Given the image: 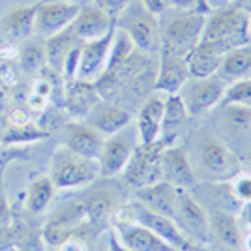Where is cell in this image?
<instances>
[{
    "label": "cell",
    "mask_w": 251,
    "mask_h": 251,
    "mask_svg": "<svg viewBox=\"0 0 251 251\" xmlns=\"http://www.w3.org/2000/svg\"><path fill=\"white\" fill-rule=\"evenodd\" d=\"M250 21L251 17L240 8H223L206 19L201 43L212 45L223 54L230 49L244 47L250 42Z\"/></svg>",
    "instance_id": "cell-1"
},
{
    "label": "cell",
    "mask_w": 251,
    "mask_h": 251,
    "mask_svg": "<svg viewBox=\"0 0 251 251\" xmlns=\"http://www.w3.org/2000/svg\"><path fill=\"white\" fill-rule=\"evenodd\" d=\"M204 23L206 17L201 11L182 10L180 13L173 15L169 21L159 25L161 49L186 58L199 45Z\"/></svg>",
    "instance_id": "cell-2"
},
{
    "label": "cell",
    "mask_w": 251,
    "mask_h": 251,
    "mask_svg": "<svg viewBox=\"0 0 251 251\" xmlns=\"http://www.w3.org/2000/svg\"><path fill=\"white\" fill-rule=\"evenodd\" d=\"M100 175L98 161L77 156L70 148H58L51 159V178L54 189H72L90 184Z\"/></svg>",
    "instance_id": "cell-3"
},
{
    "label": "cell",
    "mask_w": 251,
    "mask_h": 251,
    "mask_svg": "<svg viewBox=\"0 0 251 251\" xmlns=\"http://www.w3.org/2000/svg\"><path fill=\"white\" fill-rule=\"evenodd\" d=\"M165 147H169L163 139H157L154 143L137 145L133 154L129 157L127 165L122 171L126 184L133 186L135 189L147 188L156 182H161V156Z\"/></svg>",
    "instance_id": "cell-4"
},
{
    "label": "cell",
    "mask_w": 251,
    "mask_h": 251,
    "mask_svg": "<svg viewBox=\"0 0 251 251\" xmlns=\"http://www.w3.org/2000/svg\"><path fill=\"white\" fill-rule=\"evenodd\" d=\"M116 26H120L127 34L135 49L141 52H159L161 49L157 17L150 15L143 6L131 8L129 4L116 19Z\"/></svg>",
    "instance_id": "cell-5"
},
{
    "label": "cell",
    "mask_w": 251,
    "mask_h": 251,
    "mask_svg": "<svg viewBox=\"0 0 251 251\" xmlns=\"http://www.w3.org/2000/svg\"><path fill=\"white\" fill-rule=\"evenodd\" d=\"M83 4L79 2H68V0H42L36 8V21H34V32L47 40L58 32L72 26L77 13Z\"/></svg>",
    "instance_id": "cell-6"
},
{
    "label": "cell",
    "mask_w": 251,
    "mask_h": 251,
    "mask_svg": "<svg viewBox=\"0 0 251 251\" xmlns=\"http://www.w3.org/2000/svg\"><path fill=\"white\" fill-rule=\"evenodd\" d=\"M227 83L220 75H210L204 79H193L184 84V94L180 96L186 105V111L191 116H199L210 111L214 105H220L221 98L225 94ZM180 90V92H182Z\"/></svg>",
    "instance_id": "cell-7"
},
{
    "label": "cell",
    "mask_w": 251,
    "mask_h": 251,
    "mask_svg": "<svg viewBox=\"0 0 251 251\" xmlns=\"http://www.w3.org/2000/svg\"><path fill=\"white\" fill-rule=\"evenodd\" d=\"M175 223L180 230L188 236L189 240H199L206 244L212 236L210 232L208 214L197 201L188 193V189L178 188L176 193V212H175Z\"/></svg>",
    "instance_id": "cell-8"
},
{
    "label": "cell",
    "mask_w": 251,
    "mask_h": 251,
    "mask_svg": "<svg viewBox=\"0 0 251 251\" xmlns=\"http://www.w3.org/2000/svg\"><path fill=\"white\" fill-rule=\"evenodd\" d=\"M137 145H139V141L133 137V133L127 131V127H124L122 131H118L115 135H109V139L103 141L101 154L98 157L100 175L105 178L122 175V171L127 165Z\"/></svg>",
    "instance_id": "cell-9"
},
{
    "label": "cell",
    "mask_w": 251,
    "mask_h": 251,
    "mask_svg": "<svg viewBox=\"0 0 251 251\" xmlns=\"http://www.w3.org/2000/svg\"><path fill=\"white\" fill-rule=\"evenodd\" d=\"M131 208H133V216H135L137 223L145 225L147 229H150L154 234H157L163 242H167L169 246H173L178 251L191 250V240L180 230V227L171 218L161 216V214H157L154 210L147 208L139 201H135L131 204Z\"/></svg>",
    "instance_id": "cell-10"
},
{
    "label": "cell",
    "mask_w": 251,
    "mask_h": 251,
    "mask_svg": "<svg viewBox=\"0 0 251 251\" xmlns=\"http://www.w3.org/2000/svg\"><path fill=\"white\" fill-rule=\"evenodd\" d=\"M115 34L116 28H113V30H109L105 36L98 38V40L83 42L75 79L94 83L96 79L103 74L105 64H107V58H109V51H111V45H113V40H115Z\"/></svg>",
    "instance_id": "cell-11"
},
{
    "label": "cell",
    "mask_w": 251,
    "mask_h": 251,
    "mask_svg": "<svg viewBox=\"0 0 251 251\" xmlns=\"http://www.w3.org/2000/svg\"><path fill=\"white\" fill-rule=\"evenodd\" d=\"M157 54H159V70H157L154 90L156 92H165L167 96L180 94L184 84L191 79L186 58L176 56V54L165 51V49H159Z\"/></svg>",
    "instance_id": "cell-12"
},
{
    "label": "cell",
    "mask_w": 251,
    "mask_h": 251,
    "mask_svg": "<svg viewBox=\"0 0 251 251\" xmlns=\"http://www.w3.org/2000/svg\"><path fill=\"white\" fill-rule=\"evenodd\" d=\"M201 159L202 165L210 175L218 180H229L240 173V161L234 156L229 147H225L221 141L206 139L201 147Z\"/></svg>",
    "instance_id": "cell-13"
},
{
    "label": "cell",
    "mask_w": 251,
    "mask_h": 251,
    "mask_svg": "<svg viewBox=\"0 0 251 251\" xmlns=\"http://www.w3.org/2000/svg\"><path fill=\"white\" fill-rule=\"evenodd\" d=\"M64 137H66L64 139V147L66 148H70L77 156L98 161V157L101 154V148H103L105 137L90 124L72 122V124L66 126Z\"/></svg>",
    "instance_id": "cell-14"
},
{
    "label": "cell",
    "mask_w": 251,
    "mask_h": 251,
    "mask_svg": "<svg viewBox=\"0 0 251 251\" xmlns=\"http://www.w3.org/2000/svg\"><path fill=\"white\" fill-rule=\"evenodd\" d=\"M74 34L81 42H92L105 36L109 30L116 28V19L109 17L103 10H100L96 4L92 6H81L75 21L70 26Z\"/></svg>",
    "instance_id": "cell-15"
},
{
    "label": "cell",
    "mask_w": 251,
    "mask_h": 251,
    "mask_svg": "<svg viewBox=\"0 0 251 251\" xmlns=\"http://www.w3.org/2000/svg\"><path fill=\"white\" fill-rule=\"evenodd\" d=\"M161 180L171 186L189 189L195 186V175L186 152L180 147H165L161 156Z\"/></svg>",
    "instance_id": "cell-16"
},
{
    "label": "cell",
    "mask_w": 251,
    "mask_h": 251,
    "mask_svg": "<svg viewBox=\"0 0 251 251\" xmlns=\"http://www.w3.org/2000/svg\"><path fill=\"white\" fill-rule=\"evenodd\" d=\"M84 122L90 124L94 129H98L101 135H115V133L122 131L124 127L129 126L131 115H129V111H126L122 105L101 100L86 115Z\"/></svg>",
    "instance_id": "cell-17"
},
{
    "label": "cell",
    "mask_w": 251,
    "mask_h": 251,
    "mask_svg": "<svg viewBox=\"0 0 251 251\" xmlns=\"http://www.w3.org/2000/svg\"><path fill=\"white\" fill-rule=\"evenodd\" d=\"M116 232H118L116 238L129 251H178L137 221L124 225V227H118Z\"/></svg>",
    "instance_id": "cell-18"
},
{
    "label": "cell",
    "mask_w": 251,
    "mask_h": 251,
    "mask_svg": "<svg viewBox=\"0 0 251 251\" xmlns=\"http://www.w3.org/2000/svg\"><path fill=\"white\" fill-rule=\"evenodd\" d=\"M165 100L150 96L145 103L141 105L137 113V141L141 145L154 143L161 137V118H163Z\"/></svg>",
    "instance_id": "cell-19"
},
{
    "label": "cell",
    "mask_w": 251,
    "mask_h": 251,
    "mask_svg": "<svg viewBox=\"0 0 251 251\" xmlns=\"http://www.w3.org/2000/svg\"><path fill=\"white\" fill-rule=\"evenodd\" d=\"M100 101H101V98L98 94L94 83L72 79V83L66 86L64 107L74 118H86V115Z\"/></svg>",
    "instance_id": "cell-20"
},
{
    "label": "cell",
    "mask_w": 251,
    "mask_h": 251,
    "mask_svg": "<svg viewBox=\"0 0 251 251\" xmlns=\"http://www.w3.org/2000/svg\"><path fill=\"white\" fill-rule=\"evenodd\" d=\"M176 193L178 188L171 186L169 182H156L152 186L137 189V201L145 204L147 208L154 210L161 216H167L175 221V212H176Z\"/></svg>",
    "instance_id": "cell-21"
},
{
    "label": "cell",
    "mask_w": 251,
    "mask_h": 251,
    "mask_svg": "<svg viewBox=\"0 0 251 251\" xmlns=\"http://www.w3.org/2000/svg\"><path fill=\"white\" fill-rule=\"evenodd\" d=\"M221 58H223V52L218 51L212 45L199 42V45L186 56L189 77L191 79H204L210 75H216L220 70Z\"/></svg>",
    "instance_id": "cell-22"
},
{
    "label": "cell",
    "mask_w": 251,
    "mask_h": 251,
    "mask_svg": "<svg viewBox=\"0 0 251 251\" xmlns=\"http://www.w3.org/2000/svg\"><path fill=\"white\" fill-rule=\"evenodd\" d=\"M218 75L225 83L251 77V47H236L223 54Z\"/></svg>",
    "instance_id": "cell-23"
},
{
    "label": "cell",
    "mask_w": 251,
    "mask_h": 251,
    "mask_svg": "<svg viewBox=\"0 0 251 251\" xmlns=\"http://www.w3.org/2000/svg\"><path fill=\"white\" fill-rule=\"evenodd\" d=\"M79 43L83 42L75 36L72 28H66V30L47 38L45 43H43V47H45V62L49 64L54 72H62L64 60H66L68 52Z\"/></svg>",
    "instance_id": "cell-24"
},
{
    "label": "cell",
    "mask_w": 251,
    "mask_h": 251,
    "mask_svg": "<svg viewBox=\"0 0 251 251\" xmlns=\"http://www.w3.org/2000/svg\"><path fill=\"white\" fill-rule=\"evenodd\" d=\"M36 8L38 4L17 8L2 17L0 26L10 36L11 40H26L34 32V21H36Z\"/></svg>",
    "instance_id": "cell-25"
},
{
    "label": "cell",
    "mask_w": 251,
    "mask_h": 251,
    "mask_svg": "<svg viewBox=\"0 0 251 251\" xmlns=\"http://www.w3.org/2000/svg\"><path fill=\"white\" fill-rule=\"evenodd\" d=\"M188 111L186 105L182 101L180 94H171L165 100V107H163V118H161V137L165 143H171V139H175L178 129L184 126L188 120Z\"/></svg>",
    "instance_id": "cell-26"
},
{
    "label": "cell",
    "mask_w": 251,
    "mask_h": 251,
    "mask_svg": "<svg viewBox=\"0 0 251 251\" xmlns=\"http://www.w3.org/2000/svg\"><path fill=\"white\" fill-rule=\"evenodd\" d=\"M208 221L212 236H216L221 244H225L229 248H234V250L242 248V242H244L242 240V232L236 225V220L230 214L214 212V214H208Z\"/></svg>",
    "instance_id": "cell-27"
},
{
    "label": "cell",
    "mask_w": 251,
    "mask_h": 251,
    "mask_svg": "<svg viewBox=\"0 0 251 251\" xmlns=\"http://www.w3.org/2000/svg\"><path fill=\"white\" fill-rule=\"evenodd\" d=\"M52 195H54V186H52L49 176L36 178L28 188V195H26V208L32 214H43L47 206L51 204Z\"/></svg>",
    "instance_id": "cell-28"
},
{
    "label": "cell",
    "mask_w": 251,
    "mask_h": 251,
    "mask_svg": "<svg viewBox=\"0 0 251 251\" xmlns=\"http://www.w3.org/2000/svg\"><path fill=\"white\" fill-rule=\"evenodd\" d=\"M81 204H83L88 223H100V221L107 220L113 212V202L109 199V195H105V193L88 195V199L81 201Z\"/></svg>",
    "instance_id": "cell-29"
},
{
    "label": "cell",
    "mask_w": 251,
    "mask_h": 251,
    "mask_svg": "<svg viewBox=\"0 0 251 251\" xmlns=\"http://www.w3.org/2000/svg\"><path fill=\"white\" fill-rule=\"evenodd\" d=\"M221 107L225 105H246L251 107V77L246 79H238L234 83H230V86L225 88V94L220 101Z\"/></svg>",
    "instance_id": "cell-30"
},
{
    "label": "cell",
    "mask_w": 251,
    "mask_h": 251,
    "mask_svg": "<svg viewBox=\"0 0 251 251\" xmlns=\"http://www.w3.org/2000/svg\"><path fill=\"white\" fill-rule=\"evenodd\" d=\"M19 62H21L23 70L26 72H36L40 70L45 62V47L42 42L32 40L26 42L21 47V54H19Z\"/></svg>",
    "instance_id": "cell-31"
},
{
    "label": "cell",
    "mask_w": 251,
    "mask_h": 251,
    "mask_svg": "<svg viewBox=\"0 0 251 251\" xmlns=\"http://www.w3.org/2000/svg\"><path fill=\"white\" fill-rule=\"evenodd\" d=\"M223 120L232 129L246 131V129L251 127V107H246V105H225L223 107Z\"/></svg>",
    "instance_id": "cell-32"
},
{
    "label": "cell",
    "mask_w": 251,
    "mask_h": 251,
    "mask_svg": "<svg viewBox=\"0 0 251 251\" xmlns=\"http://www.w3.org/2000/svg\"><path fill=\"white\" fill-rule=\"evenodd\" d=\"M230 191L234 195V199L238 201H246L250 202L251 201V175H246V173H238L230 178Z\"/></svg>",
    "instance_id": "cell-33"
},
{
    "label": "cell",
    "mask_w": 251,
    "mask_h": 251,
    "mask_svg": "<svg viewBox=\"0 0 251 251\" xmlns=\"http://www.w3.org/2000/svg\"><path fill=\"white\" fill-rule=\"evenodd\" d=\"M94 4L100 8V10H103L109 17L118 19V17H120V13H122L129 4H131V0H96Z\"/></svg>",
    "instance_id": "cell-34"
},
{
    "label": "cell",
    "mask_w": 251,
    "mask_h": 251,
    "mask_svg": "<svg viewBox=\"0 0 251 251\" xmlns=\"http://www.w3.org/2000/svg\"><path fill=\"white\" fill-rule=\"evenodd\" d=\"M141 6L154 17L163 15L171 8V0H141Z\"/></svg>",
    "instance_id": "cell-35"
},
{
    "label": "cell",
    "mask_w": 251,
    "mask_h": 251,
    "mask_svg": "<svg viewBox=\"0 0 251 251\" xmlns=\"http://www.w3.org/2000/svg\"><path fill=\"white\" fill-rule=\"evenodd\" d=\"M10 221H11V212H10L8 199H6V193H4L2 169H0V225H10Z\"/></svg>",
    "instance_id": "cell-36"
},
{
    "label": "cell",
    "mask_w": 251,
    "mask_h": 251,
    "mask_svg": "<svg viewBox=\"0 0 251 251\" xmlns=\"http://www.w3.org/2000/svg\"><path fill=\"white\" fill-rule=\"evenodd\" d=\"M58 251H86V246L83 244V240H77V238H74V234H72L70 238H66L58 246Z\"/></svg>",
    "instance_id": "cell-37"
},
{
    "label": "cell",
    "mask_w": 251,
    "mask_h": 251,
    "mask_svg": "<svg viewBox=\"0 0 251 251\" xmlns=\"http://www.w3.org/2000/svg\"><path fill=\"white\" fill-rule=\"evenodd\" d=\"M11 242H13V236H11L10 225H0V251L10 250Z\"/></svg>",
    "instance_id": "cell-38"
},
{
    "label": "cell",
    "mask_w": 251,
    "mask_h": 251,
    "mask_svg": "<svg viewBox=\"0 0 251 251\" xmlns=\"http://www.w3.org/2000/svg\"><path fill=\"white\" fill-rule=\"evenodd\" d=\"M109 251H129V250H126L124 246L120 244V240L116 238V234L113 232L111 234V240H109Z\"/></svg>",
    "instance_id": "cell-39"
},
{
    "label": "cell",
    "mask_w": 251,
    "mask_h": 251,
    "mask_svg": "<svg viewBox=\"0 0 251 251\" xmlns=\"http://www.w3.org/2000/svg\"><path fill=\"white\" fill-rule=\"evenodd\" d=\"M234 6H236V8H240L244 13L251 15V0H236V2H234Z\"/></svg>",
    "instance_id": "cell-40"
},
{
    "label": "cell",
    "mask_w": 251,
    "mask_h": 251,
    "mask_svg": "<svg viewBox=\"0 0 251 251\" xmlns=\"http://www.w3.org/2000/svg\"><path fill=\"white\" fill-rule=\"evenodd\" d=\"M6 105H8V101H6V92L0 88V115L6 111Z\"/></svg>",
    "instance_id": "cell-41"
},
{
    "label": "cell",
    "mask_w": 251,
    "mask_h": 251,
    "mask_svg": "<svg viewBox=\"0 0 251 251\" xmlns=\"http://www.w3.org/2000/svg\"><path fill=\"white\" fill-rule=\"evenodd\" d=\"M246 246H248V250L251 251V236H250V238H248V242H246Z\"/></svg>",
    "instance_id": "cell-42"
},
{
    "label": "cell",
    "mask_w": 251,
    "mask_h": 251,
    "mask_svg": "<svg viewBox=\"0 0 251 251\" xmlns=\"http://www.w3.org/2000/svg\"><path fill=\"white\" fill-rule=\"evenodd\" d=\"M250 165H251V157H250Z\"/></svg>",
    "instance_id": "cell-43"
},
{
    "label": "cell",
    "mask_w": 251,
    "mask_h": 251,
    "mask_svg": "<svg viewBox=\"0 0 251 251\" xmlns=\"http://www.w3.org/2000/svg\"><path fill=\"white\" fill-rule=\"evenodd\" d=\"M250 28H251V21H250Z\"/></svg>",
    "instance_id": "cell-44"
}]
</instances>
